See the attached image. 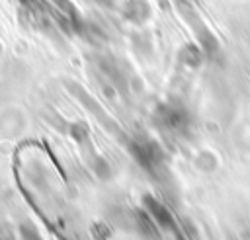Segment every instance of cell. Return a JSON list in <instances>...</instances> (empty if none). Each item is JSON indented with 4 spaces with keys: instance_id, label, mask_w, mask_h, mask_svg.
<instances>
[{
    "instance_id": "6da1fadb",
    "label": "cell",
    "mask_w": 250,
    "mask_h": 240,
    "mask_svg": "<svg viewBox=\"0 0 250 240\" xmlns=\"http://www.w3.org/2000/svg\"><path fill=\"white\" fill-rule=\"evenodd\" d=\"M176 10L182 16V20L188 23V27L191 29L195 43L201 47L205 55V60H215L221 53V43L217 35L211 31V27L207 25V21L203 20V16L199 14L197 6L191 0H176Z\"/></svg>"
},
{
    "instance_id": "7a4b0ae2",
    "label": "cell",
    "mask_w": 250,
    "mask_h": 240,
    "mask_svg": "<svg viewBox=\"0 0 250 240\" xmlns=\"http://www.w3.org/2000/svg\"><path fill=\"white\" fill-rule=\"evenodd\" d=\"M152 121L160 131H164L176 139L188 137L191 133V123H193L189 111L178 101L158 103L152 111Z\"/></svg>"
},
{
    "instance_id": "3957f363",
    "label": "cell",
    "mask_w": 250,
    "mask_h": 240,
    "mask_svg": "<svg viewBox=\"0 0 250 240\" xmlns=\"http://www.w3.org/2000/svg\"><path fill=\"white\" fill-rule=\"evenodd\" d=\"M127 150L131 158L146 172H156L164 164V150L162 146L148 137H137L127 142Z\"/></svg>"
},
{
    "instance_id": "277c9868",
    "label": "cell",
    "mask_w": 250,
    "mask_h": 240,
    "mask_svg": "<svg viewBox=\"0 0 250 240\" xmlns=\"http://www.w3.org/2000/svg\"><path fill=\"white\" fill-rule=\"evenodd\" d=\"M143 207H145V213L152 219V222H154L158 228H162V230H166V232H174V234L180 236L178 222H176L174 215H172L170 209H168L164 203H160L154 195H150V193L143 195Z\"/></svg>"
},
{
    "instance_id": "5b68a950",
    "label": "cell",
    "mask_w": 250,
    "mask_h": 240,
    "mask_svg": "<svg viewBox=\"0 0 250 240\" xmlns=\"http://www.w3.org/2000/svg\"><path fill=\"white\" fill-rule=\"evenodd\" d=\"M123 18L129 21V23H133V25H143L148 18H150V14H152V10H150V4L146 2V0H127L125 4H123Z\"/></svg>"
},
{
    "instance_id": "8992f818",
    "label": "cell",
    "mask_w": 250,
    "mask_h": 240,
    "mask_svg": "<svg viewBox=\"0 0 250 240\" xmlns=\"http://www.w3.org/2000/svg\"><path fill=\"white\" fill-rule=\"evenodd\" d=\"M178 60L186 68H199L205 60V55H203V51L197 43H186L178 51Z\"/></svg>"
},
{
    "instance_id": "52a82bcc",
    "label": "cell",
    "mask_w": 250,
    "mask_h": 240,
    "mask_svg": "<svg viewBox=\"0 0 250 240\" xmlns=\"http://www.w3.org/2000/svg\"><path fill=\"white\" fill-rule=\"evenodd\" d=\"M92 170H94V174L100 178V180H107V178H111V166H109V162L104 158V156H94V160H92Z\"/></svg>"
},
{
    "instance_id": "ba28073f",
    "label": "cell",
    "mask_w": 250,
    "mask_h": 240,
    "mask_svg": "<svg viewBox=\"0 0 250 240\" xmlns=\"http://www.w3.org/2000/svg\"><path fill=\"white\" fill-rule=\"evenodd\" d=\"M70 137H72L78 144H88V142H90V139H88V129H86L84 125H80V123H74V125L70 127Z\"/></svg>"
},
{
    "instance_id": "9c48e42d",
    "label": "cell",
    "mask_w": 250,
    "mask_h": 240,
    "mask_svg": "<svg viewBox=\"0 0 250 240\" xmlns=\"http://www.w3.org/2000/svg\"><path fill=\"white\" fill-rule=\"evenodd\" d=\"M20 232H21V240H43L41 234L37 232V228L31 226V224H23L20 228Z\"/></svg>"
},
{
    "instance_id": "30bf717a",
    "label": "cell",
    "mask_w": 250,
    "mask_h": 240,
    "mask_svg": "<svg viewBox=\"0 0 250 240\" xmlns=\"http://www.w3.org/2000/svg\"><path fill=\"white\" fill-rule=\"evenodd\" d=\"M96 2H98L100 6H105V8H113L117 0H96Z\"/></svg>"
}]
</instances>
